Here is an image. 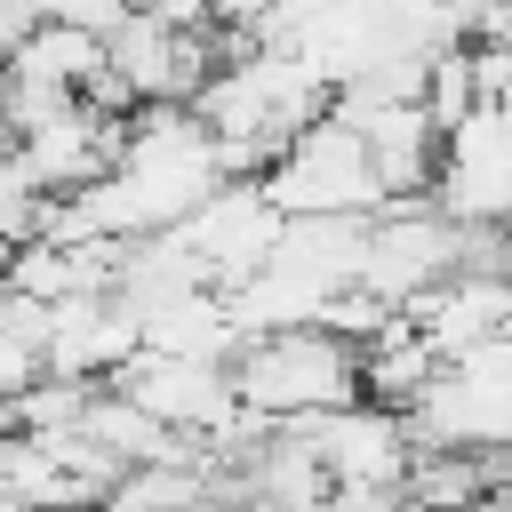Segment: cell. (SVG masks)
I'll use <instances>...</instances> for the list:
<instances>
[{
  "mask_svg": "<svg viewBox=\"0 0 512 512\" xmlns=\"http://www.w3.org/2000/svg\"><path fill=\"white\" fill-rule=\"evenodd\" d=\"M144 352V312L120 296V288H88V296H56V320H48V376H96L112 384L128 360Z\"/></svg>",
  "mask_w": 512,
  "mask_h": 512,
  "instance_id": "52a82bcc",
  "label": "cell"
},
{
  "mask_svg": "<svg viewBox=\"0 0 512 512\" xmlns=\"http://www.w3.org/2000/svg\"><path fill=\"white\" fill-rule=\"evenodd\" d=\"M280 224H288V208L264 192V176H232V184H216V192L176 224V240L208 264L216 288H240V280L264 272V256L280 248Z\"/></svg>",
  "mask_w": 512,
  "mask_h": 512,
  "instance_id": "5b68a950",
  "label": "cell"
},
{
  "mask_svg": "<svg viewBox=\"0 0 512 512\" xmlns=\"http://www.w3.org/2000/svg\"><path fill=\"white\" fill-rule=\"evenodd\" d=\"M264 192L288 208V216H376L384 208V184H376V160H368V136L352 120H312L296 128L272 160H264Z\"/></svg>",
  "mask_w": 512,
  "mask_h": 512,
  "instance_id": "3957f363",
  "label": "cell"
},
{
  "mask_svg": "<svg viewBox=\"0 0 512 512\" xmlns=\"http://www.w3.org/2000/svg\"><path fill=\"white\" fill-rule=\"evenodd\" d=\"M232 384L256 416L272 424H304L320 408H344V400H368L360 384V344L328 320H304V328H264L240 344L232 360Z\"/></svg>",
  "mask_w": 512,
  "mask_h": 512,
  "instance_id": "7a4b0ae2",
  "label": "cell"
},
{
  "mask_svg": "<svg viewBox=\"0 0 512 512\" xmlns=\"http://www.w3.org/2000/svg\"><path fill=\"white\" fill-rule=\"evenodd\" d=\"M128 8H136V0H48V16H64V24L96 32V40H112V32L128 24Z\"/></svg>",
  "mask_w": 512,
  "mask_h": 512,
  "instance_id": "e0dca14e",
  "label": "cell"
},
{
  "mask_svg": "<svg viewBox=\"0 0 512 512\" xmlns=\"http://www.w3.org/2000/svg\"><path fill=\"white\" fill-rule=\"evenodd\" d=\"M408 320L440 344V360H456V352H472V344L512 328V272L504 264H456L440 288H424L408 304Z\"/></svg>",
  "mask_w": 512,
  "mask_h": 512,
  "instance_id": "9c48e42d",
  "label": "cell"
},
{
  "mask_svg": "<svg viewBox=\"0 0 512 512\" xmlns=\"http://www.w3.org/2000/svg\"><path fill=\"white\" fill-rule=\"evenodd\" d=\"M0 512H40V504H24V496H8V488H0Z\"/></svg>",
  "mask_w": 512,
  "mask_h": 512,
  "instance_id": "ffe728a7",
  "label": "cell"
},
{
  "mask_svg": "<svg viewBox=\"0 0 512 512\" xmlns=\"http://www.w3.org/2000/svg\"><path fill=\"white\" fill-rule=\"evenodd\" d=\"M328 464H320V448L296 432V424H280L272 440H264V456H256V472H248V496H264L272 512H320L328 504Z\"/></svg>",
  "mask_w": 512,
  "mask_h": 512,
  "instance_id": "4fadbf2b",
  "label": "cell"
},
{
  "mask_svg": "<svg viewBox=\"0 0 512 512\" xmlns=\"http://www.w3.org/2000/svg\"><path fill=\"white\" fill-rule=\"evenodd\" d=\"M8 72H16V80H48V88H88V80L104 72V40L80 32V24H64V16H48V24L8 56Z\"/></svg>",
  "mask_w": 512,
  "mask_h": 512,
  "instance_id": "9a60e30c",
  "label": "cell"
},
{
  "mask_svg": "<svg viewBox=\"0 0 512 512\" xmlns=\"http://www.w3.org/2000/svg\"><path fill=\"white\" fill-rule=\"evenodd\" d=\"M104 504L112 512H216V480H208V456H152V464H128Z\"/></svg>",
  "mask_w": 512,
  "mask_h": 512,
  "instance_id": "5bb4252c",
  "label": "cell"
},
{
  "mask_svg": "<svg viewBox=\"0 0 512 512\" xmlns=\"http://www.w3.org/2000/svg\"><path fill=\"white\" fill-rule=\"evenodd\" d=\"M464 264V224L440 208V200H384L368 216V256H360V280L376 304L408 312L424 288H440L448 272Z\"/></svg>",
  "mask_w": 512,
  "mask_h": 512,
  "instance_id": "277c9868",
  "label": "cell"
},
{
  "mask_svg": "<svg viewBox=\"0 0 512 512\" xmlns=\"http://www.w3.org/2000/svg\"><path fill=\"white\" fill-rule=\"evenodd\" d=\"M360 256H368V216H288L280 248L264 264H288V272H304L320 288H352Z\"/></svg>",
  "mask_w": 512,
  "mask_h": 512,
  "instance_id": "8fae6325",
  "label": "cell"
},
{
  "mask_svg": "<svg viewBox=\"0 0 512 512\" xmlns=\"http://www.w3.org/2000/svg\"><path fill=\"white\" fill-rule=\"evenodd\" d=\"M440 368H448V360H440V344H432L408 312L360 344V384H368V400H384V408H408Z\"/></svg>",
  "mask_w": 512,
  "mask_h": 512,
  "instance_id": "7c38bea8",
  "label": "cell"
},
{
  "mask_svg": "<svg viewBox=\"0 0 512 512\" xmlns=\"http://www.w3.org/2000/svg\"><path fill=\"white\" fill-rule=\"evenodd\" d=\"M296 432L320 448V464H328V480H336V488H400V480H408V456H416L408 416H400V408H384V400L320 408V416H304Z\"/></svg>",
  "mask_w": 512,
  "mask_h": 512,
  "instance_id": "8992f818",
  "label": "cell"
},
{
  "mask_svg": "<svg viewBox=\"0 0 512 512\" xmlns=\"http://www.w3.org/2000/svg\"><path fill=\"white\" fill-rule=\"evenodd\" d=\"M488 96H480V64H472V48L464 40H448V48H432V64H424V112H432V128L448 136L464 112H480Z\"/></svg>",
  "mask_w": 512,
  "mask_h": 512,
  "instance_id": "2e32d148",
  "label": "cell"
},
{
  "mask_svg": "<svg viewBox=\"0 0 512 512\" xmlns=\"http://www.w3.org/2000/svg\"><path fill=\"white\" fill-rule=\"evenodd\" d=\"M88 512H112V504H88Z\"/></svg>",
  "mask_w": 512,
  "mask_h": 512,
  "instance_id": "44dd1931",
  "label": "cell"
},
{
  "mask_svg": "<svg viewBox=\"0 0 512 512\" xmlns=\"http://www.w3.org/2000/svg\"><path fill=\"white\" fill-rule=\"evenodd\" d=\"M128 400H144L168 432H184V440H208L216 424H232L240 416V384H232V368H216V360H176V352H136L120 376H112Z\"/></svg>",
  "mask_w": 512,
  "mask_h": 512,
  "instance_id": "ba28073f",
  "label": "cell"
},
{
  "mask_svg": "<svg viewBox=\"0 0 512 512\" xmlns=\"http://www.w3.org/2000/svg\"><path fill=\"white\" fill-rule=\"evenodd\" d=\"M112 168L128 176V192L144 208V232H176L216 184H232V160H224L216 128L192 104H136Z\"/></svg>",
  "mask_w": 512,
  "mask_h": 512,
  "instance_id": "6da1fadb",
  "label": "cell"
},
{
  "mask_svg": "<svg viewBox=\"0 0 512 512\" xmlns=\"http://www.w3.org/2000/svg\"><path fill=\"white\" fill-rule=\"evenodd\" d=\"M504 8H512V0H504Z\"/></svg>",
  "mask_w": 512,
  "mask_h": 512,
  "instance_id": "7402d4cb",
  "label": "cell"
},
{
  "mask_svg": "<svg viewBox=\"0 0 512 512\" xmlns=\"http://www.w3.org/2000/svg\"><path fill=\"white\" fill-rule=\"evenodd\" d=\"M32 376H48V360H40V344H24L16 328H0V400H16Z\"/></svg>",
  "mask_w": 512,
  "mask_h": 512,
  "instance_id": "ac0fdd59",
  "label": "cell"
},
{
  "mask_svg": "<svg viewBox=\"0 0 512 512\" xmlns=\"http://www.w3.org/2000/svg\"><path fill=\"white\" fill-rule=\"evenodd\" d=\"M40 24H48V0H0V56H16Z\"/></svg>",
  "mask_w": 512,
  "mask_h": 512,
  "instance_id": "d6986e66",
  "label": "cell"
},
{
  "mask_svg": "<svg viewBox=\"0 0 512 512\" xmlns=\"http://www.w3.org/2000/svg\"><path fill=\"white\" fill-rule=\"evenodd\" d=\"M240 344H248V328L232 320V296H224V288H184V296L144 304V352H176V360H216V368H232Z\"/></svg>",
  "mask_w": 512,
  "mask_h": 512,
  "instance_id": "30bf717a",
  "label": "cell"
}]
</instances>
